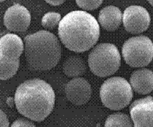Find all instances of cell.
<instances>
[{
	"label": "cell",
	"mask_w": 153,
	"mask_h": 127,
	"mask_svg": "<svg viewBox=\"0 0 153 127\" xmlns=\"http://www.w3.org/2000/svg\"><path fill=\"white\" fill-rule=\"evenodd\" d=\"M58 33L64 46L74 52H85L96 45L100 35L98 22L90 13L74 10L64 16Z\"/></svg>",
	"instance_id": "1"
},
{
	"label": "cell",
	"mask_w": 153,
	"mask_h": 127,
	"mask_svg": "<svg viewBox=\"0 0 153 127\" xmlns=\"http://www.w3.org/2000/svg\"><path fill=\"white\" fill-rule=\"evenodd\" d=\"M14 100L20 114L35 122H42L54 109L55 94L48 82L31 79L18 86Z\"/></svg>",
	"instance_id": "2"
},
{
	"label": "cell",
	"mask_w": 153,
	"mask_h": 127,
	"mask_svg": "<svg viewBox=\"0 0 153 127\" xmlns=\"http://www.w3.org/2000/svg\"><path fill=\"white\" fill-rule=\"evenodd\" d=\"M25 53L29 68L34 71H48L57 66L62 48L53 33L40 30L24 39Z\"/></svg>",
	"instance_id": "3"
},
{
	"label": "cell",
	"mask_w": 153,
	"mask_h": 127,
	"mask_svg": "<svg viewBox=\"0 0 153 127\" xmlns=\"http://www.w3.org/2000/svg\"><path fill=\"white\" fill-rule=\"evenodd\" d=\"M88 62L95 75L100 77H109L115 74L120 67V53L114 44H100L91 51Z\"/></svg>",
	"instance_id": "4"
},
{
	"label": "cell",
	"mask_w": 153,
	"mask_h": 127,
	"mask_svg": "<svg viewBox=\"0 0 153 127\" xmlns=\"http://www.w3.org/2000/svg\"><path fill=\"white\" fill-rule=\"evenodd\" d=\"M100 94L101 101L106 108L118 111L126 108L131 102L133 88L123 77H110L101 85Z\"/></svg>",
	"instance_id": "5"
},
{
	"label": "cell",
	"mask_w": 153,
	"mask_h": 127,
	"mask_svg": "<svg viewBox=\"0 0 153 127\" xmlns=\"http://www.w3.org/2000/svg\"><path fill=\"white\" fill-rule=\"evenodd\" d=\"M125 62L131 67L148 66L153 59V43L145 36L128 39L122 48Z\"/></svg>",
	"instance_id": "6"
},
{
	"label": "cell",
	"mask_w": 153,
	"mask_h": 127,
	"mask_svg": "<svg viewBox=\"0 0 153 127\" xmlns=\"http://www.w3.org/2000/svg\"><path fill=\"white\" fill-rule=\"evenodd\" d=\"M123 22L127 32L133 34H139L150 25L151 17L145 8L140 6H130L125 10Z\"/></svg>",
	"instance_id": "7"
},
{
	"label": "cell",
	"mask_w": 153,
	"mask_h": 127,
	"mask_svg": "<svg viewBox=\"0 0 153 127\" xmlns=\"http://www.w3.org/2000/svg\"><path fill=\"white\" fill-rule=\"evenodd\" d=\"M134 127H153V98L137 100L129 108Z\"/></svg>",
	"instance_id": "8"
},
{
	"label": "cell",
	"mask_w": 153,
	"mask_h": 127,
	"mask_svg": "<svg viewBox=\"0 0 153 127\" xmlns=\"http://www.w3.org/2000/svg\"><path fill=\"white\" fill-rule=\"evenodd\" d=\"M3 22L7 29L12 32H25L29 29L31 22L30 12L20 4L11 6L5 12Z\"/></svg>",
	"instance_id": "9"
},
{
	"label": "cell",
	"mask_w": 153,
	"mask_h": 127,
	"mask_svg": "<svg viewBox=\"0 0 153 127\" xmlns=\"http://www.w3.org/2000/svg\"><path fill=\"white\" fill-rule=\"evenodd\" d=\"M67 100L75 105H83L92 97L91 85L85 79L77 77L70 80L65 86Z\"/></svg>",
	"instance_id": "10"
},
{
	"label": "cell",
	"mask_w": 153,
	"mask_h": 127,
	"mask_svg": "<svg viewBox=\"0 0 153 127\" xmlns=\"http://www.w3.org/2000/svg\"><path fill=\"white\" fill-rule=\"evenodd\" d=\"M25 50L22 39L16 34L8 33L0 38V54L10 59H19Z\"/></svg>",
	"instance_id": "11"
},
{
	"label": "cell",
	"mask_w": 153,
	"mask_h": 127,
	"mask_svg": "<svg viewBox=\"0 0 153 127\" xmlns=\"http://www.w3.org/2000/svg\"><path fill=\"white\" fill-rule=\"evenodd\" d=\"M130 85L139 94H149L153 90V72L148 69L136 70L130 76Z\"/></svg>",
	"instance_id": "12"
},
{
	"label": "cell",
	"mask_w": 153,
	"mask_h": 127,
	"mask_svg": "<svg viewBox=\"0 0 153 127\" xmlns=\"http://www.w3.org/2000/svg\"><path fill=\"white\" fill-rule=\"evenodd\" d=\"M123 14L120 9L114 6H107L99 13V22L101 27L107 31L118 29L123 22Z\"/></svg>",
	"instance_id": "13"
},
{
	"label": "cell",
	"mask_w": 153,
	"mask_h": 127,
	"mask_svg": "<svg viewBox=\"0 0 153 127\" xmlns=\"http://www.w3.org/2000/svg\"><path fill=\"white\" fill-rule=\"evenodd\" d=\"M62 70L64 74L69 77L77 78L86 72L87 67L84 59L81 56L73 55L65 60Z\"/></svg>",
	"instance_id": "14"
},
{
	"label": "cell",
	"mask_w": 153,
	"mask_h": 127,
	"mask_svg": "<svg viewBox=\"0 0 153 127\" xmlns=\"http://www.w3.org/2000/svg\"><path fill=\"white\" fill-rule=\"evenodd\" d=\"M19 59H10L0 54V80L6 81L17 74L19 68Z\"/></svg>",
	"instance_id": "15"
},
{
	"label": "cell",
	"mask_w": 153,
	"mask_h": 127,
	"mask_svg": "<svg viewBox=\"0 0 153 127\" xmlns=\"http://www.w3.org/2000/svg\"><path fill=\"white\" fill-rule=\"evenodd\" d=\"M104 127H134L131 118L124 113H114L107 117Z\"/></svg>",
	"instance_id": "16"
},
{
	"label": "cell",
	"mask_w": 153,
	"mask_h": 127,
	"mask_svg": "<svg viewBox=\"0 0 153 127\" xmlns=\"http://www.w3.org/2000/svg\"><path fill=\"white\" fill-rule=\"evenodd\" d=\"M60 13L56 12H48L42 18V25L48 29H54L61 22Z\"/></svg>",
	"instance_id": "17"
},
{
	"label": "cell",
	"mask_w": 153,
	"mask_h": 127,
	"mask_svg": "<svg viewBox=\"0 0 153 127\" xmlns=\"http://www.w3.org/2000/svg\"><path fill=\"white\" fill-rule=\"evenodd\" d=\"M76 5L81 9L85 10H93L98 8L102 3V0H93V1H87V0H76Z\"/></svg>",
	"instance_id": "18"
},
{
	"label": "cell",
	"mask_w": 153,
	"mask_h": 127,
	"mask_svg": "<svg viewBox=\"0 0 153 127\" xmlns=\"http://www.w3.org/2000/svg\"><path fill=\"white\" fill-rule=\"evenodd\" d=\"M10 127H36L32 122L25 119V118H18L15 120L11 125Z\"/></svg>",
	"instance_id": "19"
},
{
	"label": "cell",
	"mask_w": 153,
	"mask_h": 127,
	"mask_svg": "<svg viewBox=\"0 0 153 127\" xmlns=\"http://www.w3.org/2000/svg\"><path fill=\"white\" fill-rule=\"evenodd\" d=\"M0 127H9V120L7 114L0 109Z\"/></svg>",
	"instance_id": "20"
},
{
	"label": "cell",
	"mask_w": 153,
	"mask_h": 127,
	"mask_svg": "<svg viewBox=\"0 0 153 127\" xmlns=\"http://www.w3.org/2000/svg\"><path fill=\"white\" fill-rule=\"evenodd\" d=\"M65 1L63 0H55V1H50V0H47L46 2L48 4L51 5V6H59V5L62 4Z\"/></svg>",
	"instance_id": "21"
},
{
	"label": "cell",
	"mask_w": 153,
	"mask_h": 127,
	"mask_svg": "<svg viewBox=\"0 0 153 127\" xmlns=\"http://www.w3.org/2000/svg\"><path fill=\"white\" fill-rule=\"evenodd\" d=\"M7 104L11 107V108H13V104H15V100H14V98H8L7 99Z\"/></svg>",
	"instance_id": "22"
},
{
	"label": "cell",
	"mask_w": 153,
	"mask_h": 127,
	"mask_svg": "<svg viewBox=\"0 0 153 127\" xmlns=\"http://www.w3.org/2000/svg\"><path fill=\"white\" fill-rule=\"evenodd\" d=\"M149 2L150 3V4L152 5V6H153V0H149Z\"/></svg>",
	"instance_id": "23"
}]
</instances>
